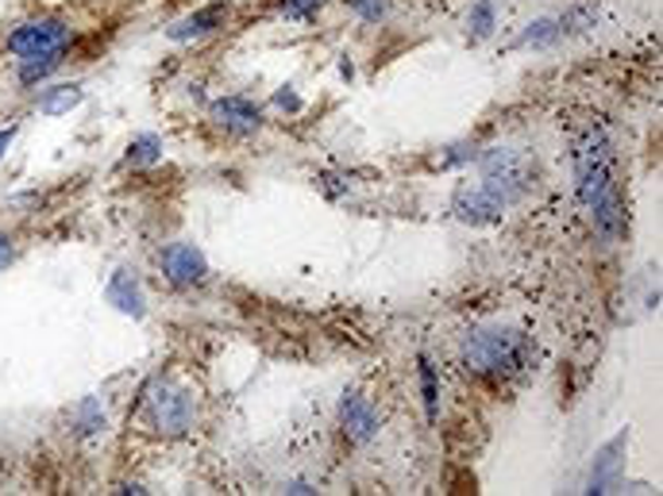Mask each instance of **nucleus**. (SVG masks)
Wrapping results in <instances>:
<instances>
[{"mask_svg": "<svg viewBox=\"0 0 663 496\" xmlns=\"http://www.w3.org/2000/svg\"><path fill=\"white\" fill-rule=\"evenodd\" d=\"M536 346L517 328H475L460 346V363L467 373L486 381L517 378L533 366Z\"/></svg>", "mask_w": 663, "mask_h": 496, "instance_id": "1", "label": "nucleus"}, {"mask_svg": "<svg viewBox=\"0 0 663 496\" xmlns=\"http://www.w3.org/2000/svg\"><path fill=\"white\" fill-rule=\"evenodd\" d=\"M575 177L583 208H595L602 196L617 193V169H613V143L602 124H587L575 139Z\"/></svg>", "mask_w": 663, "mask_h": 496, "instance_id": "2", "label": "nucleus"}, {"mask_svg": "<svg viewBox=\"0 0 663 496\" xmlns=\"http://www.w3.org/2000/svg\"><path fill=\"white\" fill-rule=\"evenodd\" d=\"M139 420L151 435L182 438L197 420L193 396H189V389L174 385L171 378L147 381V389L139 393Z\"/></svg>", "mask_w": 663, "mask_h": 496, "instance_id": "3", "label": "nucleus"}, {"mask_svg": "<svg viewBox=\"0 0 663 496\" xmlns=\"http://www.w3.org/2000/svg\"><path fill=\"white\" fill-rule=\"evenodd\" d=\"M478 169H483V186L493 189L505 204L521 201V196L533 189V158L513 147H490V151L478 154Z\"/></svg>", "mask_w": 663, "mask_h": 496, "instance_id": "4", "label": "nucleus"}, {"mask_svg": "<svg viewBox=\"0 0 663 496\" xmlns=\"http://www.w3.org/2000/svg\"><path fill=\"white\" fill-rule=\"evenodd\" d=\"M74 42V27L59 16H39L20 24L16 31H9L4 47H9L16 59H35V54H51V51H66Z\"/></svg>", "mask_w": 663, "mask_h": 496, "instance_id": "5", "label": "nucleus"}, {"mask_svg": "<svg viewBox=\"0 0 663 496\" xmlns=\"http://www.w3.org/2000/svg\"><path fill=\"white\" fill-rule=\"evenodd\" d=\"M505 208L510 204L493 193V189H486L483 181L478 186H460L455 196H451V216L460 219V224H471V228H493V224H502Z\"/></svg>", "mask_w": 663, "mask_h": 496, "instance_id": "6", "label": "nucleus"}, {"mask_svg": "<svg viewBox=\"0 0 663 496\" xmlns=\"http://www.w3.org/2000/svg\"><path fill=\"white\" fill-rule=\"evenodd\" d=\"M159 266H162V274H166V281H171L174 289H193V285H201V281L209 278V258H204V251H201V246H193V243L162 246Z\"/></svg>", "mask_w": 663, "mask_h": 496, "instance_id": "7", "label": "nucleus"}, {"mask_svg": "<svg viewBox=\"0 0 663 496\" xmlns=\"http://www.w3.org/2000/svg\"><path fill=\"white\" fill-rule=\"evenodd\" d=\"M104 301H109L116 311H124V316H132V320H143L147 316L143 281H139V274L128 266L112 269V278L104 281Z\"/></svg>", "mask_w": 663, "mask_h": 496, "instance_id": "8", "label": "nucleus"}, {"mask_svg": "<svg viewBox=\"0 0 663 496\" xmlns=\"http://www.w3.org/2000/svg\"><path fill=\"white\" fill-rule=\"evenodd\" d=\"M378 428H383V420H378V412L371 408V400L359 393H343L340 400V431L343 438H348L351 446H363L371 443V438L378 435Z\"/></svg>", "mask_w": 663, "mask_h": 496, "instance_id": "9", "label": "nucleus"}, {"mask_svg": "<svg viewBox=\"0 0 663 496\" xmlns=\"http://www.w3.org/2000/svg\"><path fill=\"white\" fill-rule=\"evenodd\" d=\"M209 116H213L224 131H236V135L259 131V127H263V109H259L255 101H247V97H224V101H213Z\"/></svg>", "mask_w": 663, "mask_h": 496, "instance_id": "10", "label": "nucleus"}, {"mask_svg": "<svg viewBox=\"0 0 663 496\" xmlns=\"http://www.w3.org/2000/svg\"><path fill=\"white\" fill-rule=\"evenodd\" d=\"M224 20H228V4H209V9H197V12H189V16L174 20V24L166 27V39L171 42L204 39V35H213L216 27H224Z\"/></svg>", "mask_w": 663, "mask_h": 496, "instance_id": "11", "label": "nucleus"}, {"mask_svg": "<svg viewBox=\"0 0 663 496\" xmlns=\"http://www.w3.org/2000/svg\"><path fill=\"white\" fill-rule=\"evenodd\" d=\"M625 446H629V431H621L613 435L610 443L598 450L595 466H590V481H587V493H610L617 485V473H621V455H625Z\"/></svg>", "mask_w": 663, "mask_h": 496, "instance_id": "12", "label": "nucleus"}, {"mask_svg": "<svg viewBox=\"0 0 663 496\" xmlns=\"http://www.w3.org/2000/svg\"><path fill=\"white\" fill-rule=\"evenodd\" d=\"M587 216H590V228L598 231L602 243H617V239L625 236V204H621V193L602 196L595 208H587Z\"/></svg>", "mask_w": 663, "mask_h": 496, "instance_id": "13", "label": "nucleus"}, {"mask_svg": "<svg viewBox=\"0 0 663 496\" xmlns=\"http://www.w3.org/2000/svg\"><path fill=\"white\" fill-rule=\"evenodd\" d=\"M82 101H86V85L70 81V85H51V89H43L39 101H35V109H39V116H70Z\"/></svg>", "mask_w": 663, "mask_h": 496, "instance_id": "14", "label": "nucleus"}, {"mask_svg": "<svg viewBox=\"0 0 663 496\" xmlns=\"http://www.w3.org/2000/svg\"><path fill=\"white\" fill-rule=\"evenodd\" d=\"M66 62V51H51V54H35V59H20V69H16V77H20V85H39V81H47V77L54 74V69Z\"/></svg>", "mask_w": 663, "mask_h": 496, "instance_id": "15", "label": "nucleus"}, {"mask_svg": "<svg viewBox=\"0 0 663 496\" xmlns=\"http://www.w3.org/2000/svg\"><path fill=\"white\" fill-rule=\"evenodd\" d=\"M124 162H128L132 169H143V166H154V162H162V135L139 131L136 139L128 143V154H124Z\"/></svg>", "mask_w": 663, "mask_h": 496, "instance_id": "16", "label": "nucleus"}, {"mask_svg": "<svg viewBox=\"0 0 663 496\" xmlns=\"http://www.w3.org/2000/svg\"><path fill=\"white\" fill-rule=\"evenodd\" d=\"M70 420H74V431L82 438H89V435H101L104 431V408H101V400H97V396H86V400L77 404L74 412H70Z\"/></svg>", "mask_w": 663, "mask_h": 496, "instance_id": "17", "label": "nucleus"}, {"mask_svg": "<svg viewBox=\"0 0 663 496\" xmlns=\"http://www.w3.org/2000/svg\"><path fill=\"white\" fill-rule=\"evenodd\" d=\"M421 396H425V416L428 423H436L440 416V381H436V366L428 363V354H421Z\"/></svg>", "mask_w": 663, "mask_h": 496, "instance_id": "18", "label": "nucleus"}, {"mask_svg": "<svg viewBox=\"0 0 663 496\" xmlns=\"http://www.w3.org/2000/svg\"><path fill=\"white\" fill-rule=\"evenodd\" d=\"M560 39V20H533L521 35V47H552Z\"/></svg>", "mask_w": 663, "mask_h": 496, "instance_id": "19", "label": "nucleus"}, {"mask_svg": "<svg viewBox=\"0 0 663 496\" xmlns=\"http://www.w3.org/2000/svg\"><path fill=\"white\" fill-rule=\"evenodd\" d=\"M467 35L475 42H483V39H490L493 35V4L490 0H478L475 9H471V16H467Z\"/></svg>", "mask_w": 663, "mask_h": 496, "instance_id": "20", "label": "nucleus"}, {"mask_svg": "<svg viewBox=\"0 0 663 496\" xmlns=\"http://www.w3.org/2000/svg\"><path fill=\"white\" fill-rule=\"evenodd\" d=\"M324 9V0H278V12L293 24H309L316 20V12Z\"/></svg>", "mask_w": 663, "mask_h": 496, "instance_id": "21", "label": "nucleus"}, {"mask_svg": "<svg viewBox=\"0 0 663 496\" xmlns=\"http://www.w3.org/2000/svg\"><path fill=\"white\" fill-rule=\"evenodd\" d=\"M343 4H348L359 20H366V24H378V20L390 16V0H343Z\"/></svg>", "mask_w": 663, "mask_h": 496, "instance_id": "22", "label": "nucleus"}, {"mask_svg": "<svg viewBox=\"0 0 663 496\" xmlns=\"http://www.w3.org/2000/svg\"><path fill=\"white\" fill-rule=\"evenodd\" d=\"M595 20H598V9H575V12H567V16L560 20V35L587 31V27H595Z\"/></svg>", "mask_w": 663, "mask_h": 496, "instance_id": "23", "label": "nucleus"}, {"mask_svg": "<svg viewBox=\"0 0 663 496\" xmlns=\"http://www.w3.org/2000/svg\"><path fill=\"white\" fill-rule=\"evenodd\" d=\"M316 186H321V193L328 196V201H340V196L351 189V181H348V177H340V174H321V177H316Z\"/></svg>", "mask_w": 663, "mask_h": 496, "instance_id": "24", "label": "nucleus"}, {"mask_svg": "<svg viewBox=\"0 0 663 496\" xmlns=\"http://www.w3.org/2000/svg\"><path fill=\"white\" fill-rule=\"evenodd\" d=\"M274 104H278V109H286V112H301V109H305V101L293 93V85H282L278 93H274Z\"/></svg>", "mask_w": 663, "mask_h": 496, "instance_id": "25", "label": "nucleus"}, {"mask_svg": "<svg viewBox=\"0 0 663 496\" xmlns=\"http://www.w3.org/2000/svg\"><path fill=\"white\" fill-rule=\"evenodd\" d=\"M475 147H448V154H440V166H460V162H475Z\"/></svg>", "mask_w": 663, "mask_h": 496, "instance_id": "26", "label": "nucleus"}, {"mask_svg": "<svg viewBox=\"0 0 663 496\" xmlns=\"http://www.w3.org/2000/svg\"><path fill=\"white\" fill-rule=\"evenodd\" d=\"M12 258H16V246H12L9 236H0V269H9Z\"/></svg>", "mask_w": 663, "mask_h": 496, "instance_id": "27", "label": "nucleus"}, {"mask_svg": "<svg viewBox=\"0 0 663 496\" xmlns=\"http://www.w3.org/2000/svg\"><path fill=\"white\" fill-rule=\"evenodd\" d=\"M12 143H16V127H4V131H0V158L9 154Z\"/></svg>", "mask_w": 663, "mask_h": 496, "instance_id": "28", "label": "nucleus"}, {"mask_svg": "<svg viewBox=\"0 0 663 496\" xmlns=\"http://www.w3.org/2000/svg\"><path fill=\"white\" fill-rule=\"evenodd\" d=\"M340 77H343V81H351V77H355V66H351L348 54H343V59H340Z\"/></svg>", "mask_w": 663, "mask_h": 496, "instance_id": "29", "label": "nucleus"}, {"mask_svg": "<svg viewBox=\"0 0 663 496\" xmlns=\"http://www.w3.org/2000/svg\"><path fill=\"white\" fill-rule=\"evenodd\" d=\"M286 493H316V488H313V485H305V481H289Z\"/></svg>", "mask_w": 663, "mask_h": 496, "instance_id": "30", "label": "nucleus"}, {"mask_svg": "<svg viewBox=\"0 0 663 496\" xmlns=\"http://www.w3.org/2000/svg\"><path fill=\"white\" fill-rule=\"evenodd\" d=\"M116 493H139V496H143V493H147V488H143V485H120V488H116Z\"/></svg>", "mask_w": 663, "mask_h": 496, "instance_id": "31", "label": "nucleus"}]
</instances>
